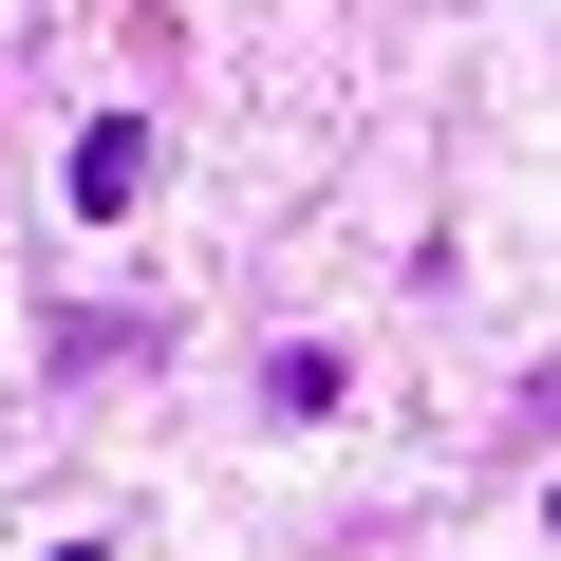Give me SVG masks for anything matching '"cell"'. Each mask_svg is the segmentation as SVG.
<instances>
[{
	"mask_svg": "<svg viewBox=\"0 0 561 561\" xmlns=\"http://www.w3.org/2000/svg\"><path fill=\"white\" fill-rule=\"evenodd\" d=\"M131 187H150V131L94 113V131H76V206H131Z\"/></svg>",
	"mask_w": 561,
	"mask_h": 561,
	"instance_id": "6da1fadb",
	"label": "cell"
}]
</instances>
